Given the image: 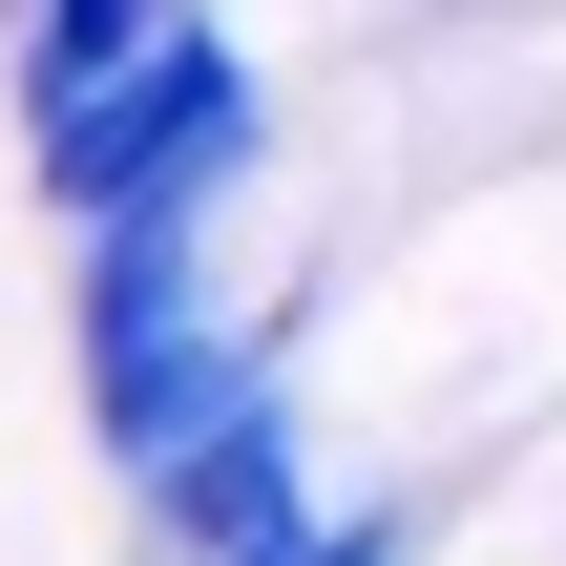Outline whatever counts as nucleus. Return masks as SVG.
Masks as SVG:
<instances>
[{"mask_svg":"<svg viewBox=\"0 0 566 566\" xmlns=\"http://www.w3.org/2000/svg\"><path fill=\"white\" fill-rule=\"evenodd\" d=\"M189 0H21V126H63V105H105L147 42H168Z\"/></svg>","mask_w":566,"mask_h":566,"instance_id":"obj_4","label":"nucleus"},{"mask_svg":"<svg viewBox=\"0 0 566 566\" xmlns=\"http://www.w3.org/2000/svg\"><path fill=\"white\" fill-rule=\"evenodd\" d=\"M399 546H420V504H336V525H294L273 566H399Z\"/></svg>","mask_w":566,"mask_h":566,"instance_id":"obj_5","label":"nucleus"},{"mask_svg":"<svg viewBox=\"0 0 566 566\" xmlns=\"http://www.w3.org/2000/svg\"><path fill=\"white\" fill-rule=\"evenodd\" d=\"M294 525H336V483H315V399H294V378H273L252 420H210L189 462L126 483V566H273Z\"/></svg>","mask_w":566,"mask_h":566,"instance_id":"obj_3","label":"nucleus"},{"mask_svg":"<svg viewBox=\"0 0 566 566\" xmlns=\"http://www.w3.org/2000/svg\"><path fill=\"white\" fill-rule=\"evenodd\" d=\"M252 210V189H231ZM231 210L210 231H126V252H84V441L147 483V462H189L210 420H252L273 378H294V294L273 273H231Z\"/></svg>","mask_w":566,"mask_h":566,"instance_id":"obj_1","label":"nucleus"},{"mask_svg":"<svg viewBox=\"0 0 566 566\" xmlns=\"http://www.w3.org/2000/svg\"><path fill=\"white\" fill-rule=\"evenodd\" d=\"M21 147H42V189H63L84 252H126V231H210L231 189H273V63H252L231 0H189L105 105H63V126H21Z\"/></svg>","mask_w":566,"mask_h":566,"instance_id":"obj_2","label":"nucleus"}]
</instances>
